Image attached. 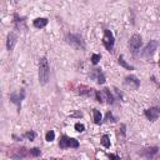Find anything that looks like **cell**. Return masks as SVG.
<instances>
[{"label": "cell", "instance_id": "obj_1", "mask_svg": "<svg viewBox=\"0 0 160 160\" xmlns=\"http://www.w3.org/2000/svg\"><path fill=\"white\" fill-rule=\"evenodd\" d=\"M50 79V66L45 56L39 60V83L40 85H46Z\"/></svg>", "mask_w": 160, "mask_h": 160}, {"label": "cell", "instance_id": "obj_2", "mask_svg": "<svg viewBox=\"0 0 160 160\" xmlns=\"http://www.w3.org/2000/svg\"><path fill=\"white\" fill-rule=\"evenodd\" d=\"M66 43L70 44V46H73L76 50H85V48H86L83 36L79 34H68Z\"/></svg>", "mask_w": 160, "mask_h": 160}, {"label": "cell", "instance_id": "obj_3", "mask_svg": "<svg viewBox=\"0 0 160 160\" xmlns=\"http://www.w3.org/2000/svg\"><path fill=\"white\" fill-rule=\"evenodd\" d=\"M59 148L60 149H66V148H79V142L74 138H70L68 135H63L59 140Z\"/></svg>", "mask_w": 160, "mask_h": 160}, {"label": "cell", "instance_id": "obj_4", "mask_svg": "<svg viewBox=\"0 0 160 160\" xmlns=\"http://www.w3.org/2000/svg\"><path fill=\"white\" fill-rule=\"evenodd\" d=\"M142 45H143V39H142V36H140L139 34H134V35L130 38V40H129V49L131 50V53H133L134 55H136V54L139 53L140 48H142Z\"/></svg>", "mask_w": 160, "mask_h": 160}, {"label": "cell", "instance_id": "obj_5", "mask_svg": "<svg viewBox=\"0 0 160 160\" xmlns=\"http://www.w3.org/2000/svg\"><path fill=\"white\" fill-rule=\"evenodd\" d=\"M24 98H25V90L24 89H20V91H15V93H11L9 95L10 102L16 105L19 113H20V109H22V102L24 100Z\"/></svg>", "mask_w": 160, "mask_h": 160}, {"label": "cell", "instance_id": "obj_6", "mask_svg": "<svg viewBox=\"0 0 160 160\" xmlns=\"http://www.w3.org/2000/svg\"><path fill=\"white\" fill-rule=\"evenodd\" d=\"M158 46H159V42H158V40H150V42L146 44V46L144 48V50L142 51V56L144 59H150L155 54Z\"/></svg>", "mask_w": 160, "mask_h": 160}, {"label": "cell", "instance_id": "obj_7", "mask_svg": "<svg viewBox=\"0 0 160 160\" xmlns=\"http://www.w3.org/2000/svg\"><path fill=\"white\" fill-rule=\"evenodd\" d=\"M103 44H104V46H105V49H106L108 51H110V53L113 51V49H114V44H115V38H114L113 33H111L110 30H108V29L104 30Z\"/></svg>", "mask_w": 160, "mask_h": 160}, {"label": "cell", "instance_id": "obj_8", "mask_svg": "<svg viewBox=\"0 0 160 160\" xmlns=\"http://www.w3.org/2000/svg\"><path fill=\"white\" fill-rule=\"evenodd\" d=\"M159 153V148L158 146H149V148H145L140 151V155L146 158V159H153L156 154Z\"/></svg>", "mask_w": 160, "mask_h": 160}, {"label": "cell", "instance_id": "obj_9", "mask_svg": "<svg viewBox=\"0 0 160 160\" xmlns=\"http://www.w3.org/2000/svg\"><path fill=\"white\" fill-rule=\"evenodd\" d=\"M125 84H126L128 86L133 88L134 90H136V89H139V86H140V80H139L136 76H134V75H129V76L125 78Z\"/></svg>", "mask_w": 160, "mask_h": 160}, {"label": "cell", "instance_id": "obj_10", "mask_svg": "<svg viewBox=\"0 0 160 160\" xmlns=\"http://www.w3.org/2000/svg\"><path fill=\"white\" fill-rule=\"evenodd\" d=\"M90 78L95 79L98 84H104L105 83V75L102 71V69H95L93 71V74H90Z\"/></svg>", "mask_w": 160, "mask_h": 160}, {"label": "cell", "instance_id": "obj_11", "mask_svg": "<svg viewBox=\"0 0 160 160\" xmlns=\"http://www.w3.org/2000/svg\"><path fill=\"white\" fill-rule=\"evenodd\" d=\"M144 115L150 120V122H155L159 118V109L158 108H150V109H146L144 111Z\"/></svg>", "mask_w": 160, "mask_h": 160}, {"label": "cell", "instance_id": "obj_12", "mask_svg": "<svg viewBox=\"0 0 160 160\" xmlns=\"http://www.w3.org/2000/svg\"><path fill=\"white\" fill-rule=\"evenodd\" d=\"M29 155H30V151L28 149H25V148H22V149H16L15 150V153L13 154V159H15V160H23L24 158H26Z\"/></svg>", "mask_w": 160, "mask_h": 160}, {"label": "cell", "instance_id": "obj_13", "mask_svg": "<svg viewBox=\"0 0 160 160\" xmlns=\"http://www.w3.org/2000/svg\"><path fill=\"white\" fill-rule=\"evenodd\" d=\"M16 40H18V36L15 33H9L8 34V39H6V49L9 51H13L15 44H16Z\"/></svg>", "mask_w": 160, "mask_h": 160}, {"label": "cell", "instance_id": "obj_14", "mask_svg": "<svg viewBox=\"0 0 160 160\" xmlns=\"http://www.w3.org/2000/svg\"><path fill=\"white\" fill-rule=\"evenodd\" d=\"M48 23H49V20L46 18H36L33 22V25L36 29H43V28H45L48 25Z\"/></svg>", "mask_w": 160, "mask_h": 160}, {"label": "cell", "instance_id": "obj_15", "mask_svg": "<svg viewBox=\"0 0 160 160\" xmlns=\"http://www.w3.org/2000/svg\"><path fill=\"white\" fill-rule=\"evenodd\" d=\"M14 22H15V26L18 29H22L25 28V18L24 16H19L18 14H14Z\"/></svg>", "mask_w": 160, "mask_h": 160}, {"label": "cell", "instance_id": "obj_16", "mask_svg": "<svg viewBox=\"0 0 160 160\" xmlns=\"http://www.w3.org/2000/svg\"><path fill=\"white\" fill-rule=\"evenodd\" d=\"M118 63H119L120 65H122L123 68H125L126 70H134V66H131L130 64H128V63L125 62L123 55H120V56H119V59H118Z\"/></svg>", "mask_w": 160, "mask_h": 160}, {"label": "cell", "instance_id": "obj_17", "mask_svg": "<svg viewBox=\"0 0 160 160\" xmlns=\"http://www.w3.org/2000/svg\"><path fill=\"white\" fill-rule=\"evenodd\" d=\"M93 116H94V123L95 124H100V123H102L103 116H102V113H100L98 109H93Z\"/></svg>", "mask_w": 160, "mask_h": 160}, {"label": "cell", "instance_id": "obj_18", "mask_svg": "<svg viewBox=\"0 0 160 160\" xmlns=\"http://www.w3.org/2000/svg\"><path fill=\"white\" fill-rule=\"evenodd\" d=\"M104 93H105V95H106V102H108V104L113 105V104L115 103V99H114L113 94L110 93V89H109V88H105V89H104Z\"/></svg>", "mask_w": 160, "mask_h": 160}, {"label": "cell", "instance_id": "obj_19", "mask_svg": "<svg viewBox=\"0 0 160 160\" xmlns=\"http://www.w3.org/2000/svg\"><path fill=\"white\" fill-rule=\"evenodd\" d=\"M100 143H102V145L104 146V148H106V149H109L110 148V139H109V136L108 135H103L102 136V142H100Z\"/></svg>", "mask_w": 160, "mask_h": 160}, {"label": "cell", "instance_id": "obj_20", "mask_svg": "<svg viewBox=\"0 0 160 160\" xmlns=\"http://www.w3.org/2000/svg\"><path fill=\"white\" fill-rule=\"evenodd\" d=\"M91 90H93V89H89V88H86V86H80V88H79L80 95H90V94H91Z\"/></svg>", "mask_w": 160, "mask_h": 160}, {"label": "cell", "instance_id": "obj_21", "mask_svg": "<svg viewBox=\"0 0 160 160\" xmlns=\"http://www.w3.org/2000/svg\"><path fill=\"white\" fill-rule=\"evenodd\" d=\"M24 136H25L28 140H30V142H33V140H35V138H36V133L33 131V130H30V131H26V133L24 134Z\"/></svg>", "mask_w": 160, "mask_h": 160}, {"label": "cell", "instance_id": "obj_22", "mask_svg": "<svg viewBox=\"0 0 160 160\" xmlns=\"http://www.w3.org/2000/svg\"><path fill=\"white\" fill-rule=\"evenodd\" d=\"M55 139V131L54 130H50V131H48L46 133V135H45V140L46 142H53V140Z\"/></svg>", "mask_w": 160, "mask_h": 160}, {"label": "cell", "instance_id": "obj_23", "mask_svg": "<svg viewBox=\"0 0 160 160\" xmlns=\"http://www.w3.org/2000/svg\"><path fill=\"white\" fill-rule=\"evenodd\" d=\"M95 98H96V102H98V103H100V104H102V103H104V98H103V94L100 93L99 90H95Z\"/></svg>", "mask_w": 160, "mask_h": 160}, {"label": "cell", "instance_id": "obj_24", "mask_svg": "<svg viewBox=\"0 0 160 160\" xmlns=\"http://www.w3.org/2000/svg\"><path fill=\"white\" fill-rule=\"evenodd\" d=\"M100 59H102V55H100V54H93V56H91V63H93L94 65H96V64L100 62Z\"/></svg>", "mask_w": 160, "mask_h": 160}, {"label": "cell", "instance_id": "obj_25", "mask_svg": "<svg viewBox=\"0 0 160 160\" xmlns=\"http://www.w3.org/2000/svg\"><path fill=\"white\" fill-rule=\"evenodd\" d=\"M29 151H30V156H39L40 154H42V150H40L39 148H33Z\"/></svg>", "mask_w": 160, "mask_h": 160}, {"label": "cell", "instance_id": "obj_26", "mask_svg": "<svg viewBox=\"0 0 160 160\" xmlns=\"http://www.w3.org/2000/svg\"><path fill=\"white\" fill-rule=\"evenodd\" d=\"M75 130L79 131V133H83V131L85 130L84 124H82V123H76V124H75Z\"/></svg>", "mask_w": 160, "mask_h": 160}, {"label": "cell", "instance_id": "obj_27", "mask_svg": "<svg viewBox=\"0 0 160 160\" xmlns=\"http://www.w3.org/2000/svg\"><path fill=\"white\" fill-rule=\"evenodd\" d=\"M105 118H106L108 122H111V123H115V122H116V119L113 116V114H111L110 111H108V113H106V116H105Z\"/></svg>", "mask_w": 160, "mask_h": 160}, {"label": "cell", "instance_id": "obj_28", "mask_svg": "<svg viewBox=\"0 0 160 160\" xmlns=\"http://www.w3.org/2000/svg\"><path fill=\"white\" fill-rule=\"evenodd\" d=\"M108 158L109 160H120V158L116 154H108Z\"/></svg>", "mask_w": 160, "mask_h": 160}, {"label": "cell", "instance_id": "obj_29", "mask_svg": "<svg viewBox=\"0 0 160 160\" xmlns=\"http://www.w3.org/2000/svg\"><path fill=\"white\" fill-rule=\"evenodd\" d=\"M122 133H123V135L126 134V133H125V125H124V124H122Z\"/></svg>", "mask_w": 160, "mask_h": 160}, {"label": "cell", "instance_id": "obj_30", "mask_svg": "<svg viewBox=\"0 0 160 160\" xmlns=\"http://www.w3.org/2000/svg\"><path fill=\"white\" fill-rule=\"evenodd\" d=\"M158 64H159V68H160V60H159V63H158Z\"/></svg>", "mask_w": 160, "mask_h": 160}, {"label": "cell", "instance_id": "obj_31", "mask_svg": "<svg viewBox=\"0 0 160 160\" xmlns=\"http://www.w3.org/2000/svg\"><path fill=\"white\" fill-rule=\"evenodd\" d=\"M158 109H159V113H160V106H159V108H158Z\"/></svg>", "mask_w": 160, "mask_h": 160}]
</instances>
